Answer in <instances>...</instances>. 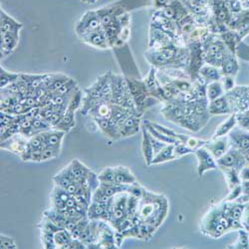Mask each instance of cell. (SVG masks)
I'll use <instances>...</instances> for the list:
<instances>
[{"label": "cell", "instance_id": "cell-22", "mask_svg": "<svg viewBox=\"0 0 249 249\" xmlns=\"http://www.w3.org/2000/svg\"><path fill=\"white\" fill-rule=\"evenodd\" d=\"M238 66L235 58L232 54L228 53L223 60V63L221 65V74L224 76H232L237 73Z\"/></svg>", "mask_w": 249, "mask_h": 249}, {"label": "cell", "instance_id": "cell-44", "mask_svg": "<svg viewBox=\"0 0 249 249\" xmlns=\"http://www.w3.org/2000/svg\"><path fill=\"white\" fill-rule=\"evenodd\" d=\"M195 1H196V3H198V4H200V3H202L203 0H195Z\"/></svg>", "mask_w": 249, "mask_h": 249}, {"label": "cell", "instance_id": "cell-36", "mask_svg": "<svg viewBox=\"0 0 249 249\" xmlns=\"http://www.w3.org/2000/svg\"><path fill=\"white\" fill-rule=\"evenodd\" d=\"M195 153L194 150H192L191 148H189L186 144L184 143H175V154H176V158L177 159H179L183 156H186V155H190V154H193Z\"/></svg>", "mask_w": 249, "mask_h": 249}, {"label": "cell", "instance_id": "cell-21", "mask_svg": "<svg viewBox=\"0 0 249 249\" xmlns=\"http://www.w3.org/2000/svg\"><path fill=\"white\" fill-rule=\"evenodd\" d=\"M70 165H71V170H72L73 176H74L75 180L77 182H81L83 179L86 178L88 177V175L90 174V172H91L90 169H88L85 164H83L77 159L73 160L70 162Z\"/></svg>", "mask_w": 249, "mask_h": 249}, {"label": "cell", "instance_id": "cell-16", "mask_svg": "<svg viewBox=\"0 0 249 249\" xmlns=\"http://www.w3.org/2000/svg\"><path fill=\"white\" fill-rule=\"evenodd\" d=\"M112 109H113V103L102 101L98 105L93 108L89 115L92 117V119H110L112 117Z\"/></svg>", "mask_w": 249, "mask_h": 249}, {"label": "cell", "instance_id": "cell-7", "mask_svg": "<svg viewBox=\"0 0 249 249\" xmlns=\"http://www.w3.org/2000/svg\"><path fill=\"white\" fill-rule=\"evenodd\" d=\"M203 147L217 160L231 148V142L228 136L216 139L213 138L211 141H205Z\"/></svg>", "mask_w": 249, "mask_h": 249}, {"label": "cell", "instance_id": "cell-35", "mask_svg": "<svg viewBox=\"0 0 249 249\" xmlns=\"http://www.w3.org/2000/svg\"><path fill=\"white\" fill-rule=\"evenodd\" d=\"M77 88V83L74 79H69L65 84L62 86L57 92L56 94H60V95H69L70 93H72L75 89Z\"/></svg>", "mask_w": 249, "mask_h": 249}, {"label": "cell", "instance_id": "cell-14", "mask_svg": "<svg viewBox=\"0 0 249 249\" xmlns=\"http://www.w3.org/2000/svg\"><path fill=\"white\" fill-rule=\"evenodd\" d=\"M114 178L117 184L131 185L137 182V178L132 174V172L128 168L123 167V165H119V167L114 168Z\"/></svg>", "mask_w": 249, "mask_h": 249}, {"label": "cell", "instance_id": "cell-41", "mask_svg": "<svg viewBox=\"0 0 249 249\" xmlns=\"http://www.w3.org/2000/svg\"><path fill=\"white\" fill-rule=\"evenodd\" d=\"M239 176L242 181L249 180V163H246L239 172Z\"/></svg>", "mask_w": 249, "mask_h": 249}, {"label": "cell", "instance_id": "cell-34", "mask_svg": "<svg viewBox=\"0 0 249 249\" xmlns=\"http://www.w3.org/2000/svg\"><path fill=\"white\" fill-rule=\"evenodd\" d=\"M61 149H56L52 147H46L42 150V157H41V161H46L52 159L57 158L60 155Z\"/></svg>", "mask_w": 249, "mask_h": 249}, {"label": "cell", "instance_id": "cell-15", "mask_svg": "<svg viewBox=\"0 0 249 249\" xmlns=\"http://www.w3.org/2000/svg\"><path fill=\"white\" fill-rule=\"evenodd\" d=\"M65 135H66V132L60 131L57 129L49 130V131L42 133L44 142H46L47 146L56 148V149H61L62 142H63Z\"/></svg>", "mask_w": 249, "mask_h": 249}, {"label": "cell", "instance_id": "cell-4", "mask_svg": "<svg viewBox=\"0 0 249 249\" xmlns=\"http://www.w3.org/2000/svg\"><path fill=\"white\" fill-rule=\"evenodd\" d=\"M246 163H247V161H246V159H245L243 153L240 150H238L234 147H231V146L220 159L217 160L218 168H220V167L234 168V169L238 170L239 172L241 171V169Z\"/></svg>", "mask_w": 249, "mask_h": 249}, {"label": "cell", "instance_id": "cell-17", "mask_svg": "<svg viewBox=\"0 0 249 249\" xmlns=\"http://www.w3.org/2000/svg\"><path fill=\"white\" fill-rule=\"evenodd\" d=\"M236 124H237V118H236V113H234L231 115L230 118H227L225 121H223L216 128L213 135V139L228 136V134H230L236 127Z\"/></svg>", "mask_w": 249, "mask_h": 249}, {"label": "cell", "instance_id": "cell-30", "mask_svg": "<svg viewBox=\"0 0 249 249\" xmlns=\"http://www.w3.org/2000/svg\"><path fill=\"white\" fill-rule=\"evenodd\" d=\"M69 79H70L69 77H67L66 75H63V74H53L51 83L47 87L48 91L51 93H56Z\"/></svg>", "mask_w": 249, "mask_h": 249}, {"label": "cell", "instance_id": "cell-3", "mask_svg": "<svg viewBox=\"0 0 249 249\" xmlns=\"http://www.w3.org/2000/svg\"><path fill=\"white\" fill-rule=\"evenodd\" d=\"M102 23L97 10H89L82 15L79 21L76 23L75 32L78 37H82L92 31L102 28Z\"/></svg>", "mask_w": 249, "mask_h": 249}, {"label": "cell", "instance_id": "cell-18", "mask_svg": "<svg viewBox=\"0 0 249 249\" xmlns=\"http://www.w3.org/2000/svg\"><path fill=\"white\" fill-rule=\"evenodd\" d=\"M53 181L55 182L56 185H59V186H61V188H64V189H66L71 182L76 181L75 178L73 176L72 170H71L70 163L67 165V167H65L63 170H61L53 178Z\"/></svg>", "mask_w": 249, "mask_h": 249}, {"label": "cell", "instance_id": "cell-38", "mask_svg": "<svg viewBox=\"0 0 249 249\" xmlns=\"http://www.w3.org/2000/svg\"><path fill=\"white\" fill-rule=\"evenodd\" d=\"M243 191H242V182L241 184L235 186L232 190H231L230 194L225 197V201H235L237 198L240 197V196L242 195Z\"/></svg>", "mask_w": 249, "mask_h": 249}, {"label": "cell", "instance_id": "cell-12", "mask_svg": "<svg viewBox=\"0 0 249 249\" xmlns=\"http://www.w3.org/2000/svg\"><path fill=\"white\" fill-rule=\"evenodd\" d=\"M23 28V24L18 22L12 16L6 13L5 10L0 11V31L1 33L19 32Z\"/></svg>", "mask_w": 249, "mask_h": 249}, {"label": "cell", "instance_id": "cell-9", "mask_svg": "<svg viewBox=\"0 0 249 249\" xmlns=\"http://www.w3.org/2000/svg\"><path fill=\"white\" fill-rule=\"evenodd\" d=\"M142 156L147 165H151L156 156L155 148L153 144V136L150 134V132L147 130L146 127L143 126V124L142 127Z\"/></svg>", "mask_w": 249, "mask_h": 249}, {"label": "cell", "instance_id": "cell-13", "mask_svg": "<svg viewBox=\"0 0 249 249\" xmlns=\"http://www.w3.org/2000/svg\"><path fill=\"white\" fill-rule=\"evenodd\" d=\"M141 126V116L139 115H130L129 118L124 122L123 124V127L120 129V134L121 138H126V137H131L136 135Z\"/></svg>", "mask_w": 249, "mask_h": 249}, {"label": "cell", "instance_id": "cell-28", "mask_svg": "<svg viewBox=\"0 0 249 249\" xmlns=\"http://www.w3.org/2000/svg\"><path fill=\"white\" fill-rule=\"evenodd\" d=\"M71 240V233L68 231H66L65 228H63V230H59L54 233V243L56 248H63Z\"/></svg>", "mask_w": 249, "mask_h": 249}, {"label": "cell", "instance_id": "cell-5", "mask_svg": "<svg viewBox=\"0 0 249 249\" xmlns=\"http://www.w3.org/2000/svg\"><path fill=\"white\" fill-rule=\"evenodd\" d=\"M195 155L197 159V175L199 178H202L204 173L218 169L217 160L212 156V154L207 151L203 146L195 151Z\"/></svg>", "mask_w": 249, "mask_h": 249}, {"label": "cell", "instance_id": "cell-25", "mask_svg": "<svg viewBox=\"0 0 249 249\" xmlns=\"http://www.w3.org/2000/svg\"><path fill=\"white\" fill-rule=\"evenodd\" d=\"M199 75L207 81H218L221 78V72L213 65H204L199 69Z\"/></svg>", "mask_w": 249, "mask_h": 249}, {"label": "cell", "instance_id": "cell-31", "mask_svg": "<svg viewBox=\"0 0 249 249\" xmlns=\"http://www.w3.org/2000/svg\"><path fill=\"white\" fill-rule=\"evenodd\" d=\"M83 102V97H82V92L76 88L68 101V106H67V111H71V112H75L77 109H79V107L81 106V104Z\"/></svg>", "mask_w": 249, "mask_h": 249}, {"label": "cell", "instance_id": "cell-42", "mask_svg": "<svg viewBox=\"0 0 249 249\" xmlns=\"http://www.w3.org/2000/svg\"><path fill=\"white\" fill-rule=\"evenodd\" d=\"M170 2V0H155V3L157 6H164Z\"/></svg>", "mask_w": 249, "mask_h": 249}, {"label": "cell", "instance_id": "cell-1", "mask_svg": "<svg viewBox=\"0 0 249 249\" xmlns=\"http://www.w3.org/2000/svg\"><path fill=\"white\" fill-rule=\"evenodd\" d=\"M168 211L169 204L167 198L163 196L143 190L137 213L142 218V222L152 225L157 230L167 217Z\"/></svg>", "mask_w": 249, "mask_h": 249}, {"label": "cell", "instance_id": "cell-20", "mask_svg": "<svg viewBox=\"0 0 249 249\" xmlns=\"http://www.w3.org/2000/svg\"><path fill=\"white\" fill-rule=\"evenodd\" d=\"M174 160H177L176 154H175V143L167 144V146L155 156L152 161V164H159V163H162V162Z\"/></svg>", "mask_w": 249, "mask_h": 249}, {"label": "cell", "instance_id": "cell-32", "mask_svg": "<svg viewBox=\"0 0 249 249\" xmlns=\"http://www.w3.org/2000/svg\"><path fill=\"white\" fill-rule=\"evenodd\" d=\"M100 183H114V168L108 167L105 170H103L102 173L98 176Z\"/></svg>", "mask_w": 249, "mask_h": 249}, {"label": "cell", "instance_id": "cell-11", "mask_svg": "<svg viewBox=\"0 0 249 249\" xmlns=\"http://www.w3.org/2000/svg\"><path fill=\"white\" fill-rule=\"evenodd\" d=\"M209 113L212 116H219L232 113L231 103L226 96H221L213 101L210 102Z\"/></svg>", "mask_w": 249, "mask_h": 249}, {"label": "cell", "instance_id": "cell-43", "mask_svg": "<svg viewBox=\"0 0 249 249\" xmlns=\"http://www.w3.org/2000/svg\"><path fill=\"white\" fill-rule=\"evenodd\" d=\"M80 1L82 2V3H85V4H89V5H91V4H95L98 0H80Z\"/></svg>", "mask_w": 249, "mask_h": 249}, {"label": "cell", "instance_id": "cell-19", "mask_svg": "<svg viewBox=\"0 0 249 249\" xmlns=\"http://www.w3.org/2000/svg\"><path fill=\"white\" fill-rule=\"evenodd\" d=\"M224 176V178H225V181L227 183V186L228 189L232 190L233 188H235V186L241 184L242 180L240 178V176H239V171L234 169V168H225V167H220L219 168Z\"/></svg>", "mask_w": 249, "mask_h": 249}, {"label": "cell", "instance_id": "cell-23", "mask_svg": "<svg viewBox=\"0 0 249 249\" xmlns=\"http://www.w3.org/2000/svg\"><path fill=\"white\" fill-rule=\"evenodd\" d=\"M224 92H225L224 88L219 80L211 82L210 84L206 86V89H205L206 98L210 100V102L223 96Z\"/></svg>", "mask_w": 249, "mask_h": 249}, {"label": "cell", "instance_id": "cell-37", "mask_svg": "<svg viewBox=\"0 0 249 249\" xmlns=\"http://www.w3.org/2000/svg\"><path fill=\"white\" fill-rule=\"evenodd\" d=\"M0 248L1 249H16L18 248L14 238L6 236L4 234L0 235Z\"/></svg>", "mask_w": 249, "mask_h": 249}, {"label": "cell", "instance_id": "cell-2", "mask_svg": "<svg viewBox=\"0 0 249 249\" xmlns=\"http://www.w3.org/2000/svg\"><path fill=\"white\" fill-rule=\"evenodd\" d=\"M232 220L228 217L223 210L222 204L213 207V209L205 214L201 222V231L213 238H219L223 234L233 231Z\"/></svg>", "mask_w": 249, "mask_h": 249}, {"label": "cell", "instance_id": "cell-33", "mask_svg": "<svg viewBox=\"0 0 249 249\" xmlns=\"http://www.w3.org/2000/svg\"><path fill=\"white\" fill-rule=\"evenodd\" d=\"M41 241L43 248H56L54 243V233L41 231Z\"/></svg>", "mask_w": 249, "mask_h": 249}, {"label": "cell", "instance_id": "cell-6", "mask_svg": "<svg viewBox=\"0 0 249 249\" xmlns=\"http://www.w3.org/2000/svg\"><path fill=\"white\" fill-rule=\"evenodd\" d=\"M80 39L82 42H84L85 44L97 49L111 48L106 32L104 30V27L98 30L92 31L86 35H83L82 37H80Z\"/></svg>", "mask_w": 249, "mask_h": 249}, {"label": "cell", "instance_id": "cell-27", "mask_svg": "<svg viewBox=\"0 0 249 249\" xmlns=\"http://www.w3.org/2000/svg\"><path fill=\"white\" fill-rule=\"evenodd\" d=\"M75 112H71V111H66L63 119L61 120V122L57 124V126L54 129L60 130L68 133L72 128H74L75 126V116H74Z\"/></svg>", "mask_w": 249, "mask_h": 249}, {"label": "cell", "instance_id": "cell-29", "mask_svg": "<svg viewBox=\"0 0 249 249\" xmlns=\"http://www.w3.org/2000/svg\"><path fill=\"white\" fill-rule=\"evenodd\" d=\"M237 231H238L237 240L231 245H228L227 248H242V249L249 248V231L244 230V228H241V230Z\"/></svg>", "mask_w": 249, "mask_h": 249}, {"label": "cell", "instance_id": "cell-39", "mask_svg": "<svg viewBox=\"0 0 249 249\" xmlns=\"http://www.w3.org/2000/svg\"><path fill=\"white\" fill-rule=\"evenodd\" d=\"M220 82L225 92H230L234 88V79L231 76H223L220 78Z\"/></svg>", "mask_w": 249, "mask_h": 249}, {"label": "cell", "instance_id": "cell-8", "mask_svg": "<svg viewBox=\"0 0 249 249\" xmlns=\"http://www.w3.org/2000/svg\"><path fill=\"white\" fill-rule=\"evenodd\" d=\"M228 139H230L231 147H234L241 152L249 151V131L235 127L228 134Z\"/></svg>", "mask_w": 249, "mask_h": 249}, {"label": "cell", "instance_id": "cell-40", "mask_svg": "<svg viewBox=\"0 0 249 249\" xmlns=\"http://www.w3.org/2000/svg\"><path fill=\"white\" fill-rule=\"evenodd\" d=\"M241 224L244 230L249 231V202H247L244 206L242 217H241Z\"/></svg>", "mask_w": 249, "mask_h": 249}, {"label": "cell", "instance_id": "cell-24", "mask_svg": "<svg viewBox=\"0 0 249 249\" xmlns=\"http://www.w3.org/2000/svg\"><path fill=\"white\" fill-rule=\"evenodd\" d=\"M178 126L186 130H190L192 132L197 133L204 127V124L196 116H191V117H185L183 120H181L178 123Z\"/></svg>", "mask_w": 249, "mask_h": 249}, {"label": "cell", "instance_id": "cell-26", "mask_svg": "<svg viewBox=\"0 0 249 249\" xmlns=\"http://www.w3.org/2000/svg\"><path fill=\"white\" fill-rule=\"evenodd\" d=\"M19 76H20V74L11 72V71H7L5 68H3L1 66V68H0V88L4 89L8 85L16 82L18 80Z\"/></svg>", "mask_w": 249, "mask_h": 249}, {"label": "cell", "instance_id": "cell-10", "mask_svg": "<svg viewBox=\"0 0 249 249\" xmlns=\"http://www.w3.org/2000/svg\"><path fill=\"white\" fill-rule=\"evenodd\" d=\"M19 43V32L1 33V57H7L17 47Z\"/></svg>", "mask_w": 249, "mask_h": 249}]
</instances>
